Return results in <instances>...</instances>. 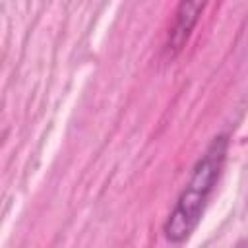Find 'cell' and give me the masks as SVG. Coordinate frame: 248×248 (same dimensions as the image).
<instances>
[{
	"label": "cell",
	"instance_id": "1",
	"mask_svg": "<svg viewBox=\"0 0 248 248\" xmlns=\"http://www.w3.org/2000/svg\"><path fill=\"white\" fill-rule=\"evenodd\" d=\"M227 143L229 141L225 136H217L209 143V147L203 151V155L198 159L186 188L178 196L174 209L165 221L163 231L167 240L182 242L196 229L203 213V207L219 180V174L227 157Z\"/></svg>",
	"mask_w": 248,
	"mask_h": 248
},
{
	"label": "cell",
	"instance_id": "2",
	"mask_svg": "<svg viewBox=\"0 0 248 248\" xmlns=\"http://www.w3.org/2000/svg\"><path fill=\"white\" fill-rule=\"evenodd\" d=\"M203 2H180L174 14V25L170 29L169 35V48L172 50H180L184 46V43L188 41L202 10H203Z\"/></svg>",
	"mask_w": 248,
	"mask_h": 248
}]
</instances>
